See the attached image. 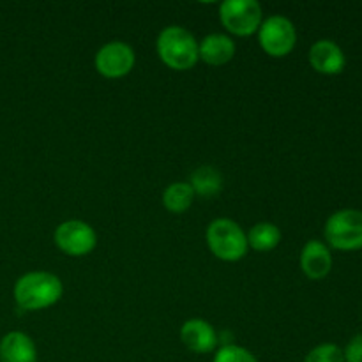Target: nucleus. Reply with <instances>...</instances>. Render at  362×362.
<instances>
[{
  "label": "nucleus",
  "mask_w": 362,
  "mask_h": 362,
  "mask_svg": "<svg viewBox=\"0 0 362 362\" xmlns=\"http://www.w3.org/2000/svg\"><path fill=\"white\" fill-rule=\"evenodd\" d=\"M64 293L59 276L45 271L27 272L14 285V299L21 310L37 311L53 306Z\"/></svg>",
  "instance_id": "f257e3e1"
},
{
  "label": "nucleus",
  "mask_w": 362,
  "mask_h": 362,
  "mask_svg": "<svg viewBox=\"0 0 362 362\" xmlns=\"http://www.w3.org/2000/svg\"><path fill=\"white\" fill-rule=\"evenodd\" d=\"M158 55L163 64L175 71L191 69L200 60L198 41L187 28L170 25L158 35Z\"/></svg>",
  "instance_id": "f03ea898"
},
{
  "label": "nucleus",
  "mask_w": 362,
  "mask_h": 362,
  "mask_svg": "<svg viewBox=\"0 0 362 362\" xmlns=\"http://www.w3.org/2000/svg\"><path fill=\"white\" fill-rule=\"evenodd\" d=\"M209 250L216 258L225 262H237L246 257L247 237L239 223L228 218L214 219L205 232Z\"/></svg>",
  "instance_id": "7ed1b4c3"
},
{
  "label": "nucleus",
  "mask_w": 362,
  "mask_h": 362,
  "mask_svg": "<svg viewBox=\"0 0 362 362\" xmlns=\"http://www.w3.org/2000/svg\"><path fill=\"white\" fill-rule=\"evenodd\" d=\"M329 246L338 251L362 250V211L341 209L329 216L324 228Z\"/></svg>",
  "instance_id": "20e7f679"
},
{
  "label": "nucleus",
  "mask_w": 362,
  "mask_h": 362,
  "mask_svg": "<svg viewBox=\"0 0 362 362\" xmlns=\"http://www.w3.org/2000/svg\"><path fill=\"white\" fill-rule=\"evenodd\" d=\"M219 20L228 32L246 37L258 32L264 13L257 0H225L219 6Z\"/></svg>",
  "instance_id": "39448f33"
},
{
  "label": "nucleus",
  "mask_w": 362,
  "mask_h": 362,
  "mask_svg": "<svg viewBox=\"0 0 362 362\" xmlns=\"http://www.w3.org/2000/svg\"><path fill=\"white\" fill-rule=\"evenodd\" d=\"M258 42L262 49L271 57L288 55L297 42L296 25L281 14L265 18L258 28Z\"/></svg>",
  "instance_id": "423d86ee"
},
{
  "label": "nucleus",
  "mask_w": 362,
  "mask_h": 362,
  "mask_svg": "<svg viewBox=\"0 0 362 362\" xmlns=\"http://www.w3.org/2000/svg\"><path fill=\"white\" fill-rule=\"evenodd\" d=\"M55 244L60 251L71 257H83L88 255L98 244V235L88 223L80 219H69L57 226L53 233Z\"/></svg>",
  "instance_id": "0eeeda50"
},
{
  "label": "nucleus",
  "mask_w": 362,
  "mask_h": 362,
  "mask_svg": "<svg viewBox=\"0 0 362 362\" xmlns=\"http://www.w3.org/2000/svg\"><path fill=\"white\" fill-rule=\"evenodd\" d=\"M134 60L136 57L127 42L112 41L99 48V52L95 53L94 64L99 74L113 80V78H122L129 74L134 67Z\"/></svg>",
  "instance_id": "6e6552de"
},
{
  "label": "nucleus",
  "mask_w": 362,
  "mask_h": 362,
  "mask_svg": "<svg viewBox=\"0 0 362 362\" xmlns=\"http://www.w3.org/2000/svg\"><path fill=\"white\" fill-rule=\"evenodd\" d=\"M310 64L320 74H339L346 66V59L339 45L331 39H320L310 48Z\"/></svg>",
  "instance_id": "1a4fd4ad"
},
{
  "label": "nucleus",
  "mask_w": 362,
  "mask_h": 362,
  "mask_svg": "<svg viewBox=\"0 0 362 362\" xmlns=\"http://www.w3.org/2000/svg\"><path fill=\"white\" fill-rule=\"evenodd\" d=\"M180 341L194 354H209L218 345V334L209 322L191 318L180 327Z\"/></svg>",
  "instance_id": "9d476101"
},
{
  "label": "nucleus",
  "mask_w": 362,
  "mask_h": 362,
  "mask_svg": "<svg viewBox=\"0 0 362 362\" xmlns=\"http://www.w3.org/2000/svg\"><path fill=\"white\" fill-rule=\"evenodd\" d=\"M300 269L310 279H324L332 269V255L322 240H310L300 251Z\"/></svg>",
  "instance_id": "9b49d317"
},
{
  "label": "nucleus",
  "mask_w": 362,
  "mask_h": 362,
  "mask_svg": "<svg viewBox=\"0 0 362 362\" xmlns=\"http://www.w3.org/2000/svg\"><path fill=\"white\" fill-rule=\"evenodd\" d=\"M0 362H37V349L25 332H7L0 339Z\"/></svg>",
  "instance_id": "f8f14e48"
},
{
  "label": "nucleus",
  "mask_w": 362,
  "mask_h": 362,
  "mask_svg": "<svg viewBox=\"0 0 362 362\" xmlns=\"http://www.w3.org/2000/svg\"><path fill=\"white\" fill-rule=\"evenodd\" d=\"M235 55V42L225 34H209L198 42V57L211 66H223Z\"/></svg>",
  "instance_id": "ddd939ff"
},
{
  "label": "nucleus",
  "mask_w": 362,
  "mask_h": 362,
  "mask_svg": "<svg viewBox=\"0 0 362 362\" xmlns=\"http://www.w3.org/2000/svg\"><path fill=\"white\" fill-rule=\"evenodd\" d=\"M189 186L200 197H216L223 189V177L214 166H200L191 173Z\"/></svg>",
  "instance_id": "4468645a"
},
{
  "label": "nucleus",
  "mask_w": 362,
  "mask_h": 362,
  "mask_svg": "<svg viewBox=\"0 0 362 362\" xmlns=\"http://www.w3.org/2000/svg\"><path fill=\"white\" fill-rule=\"evenodd\" d=\"M247 246L253 247L255 251H271L281 243V232L274 223L262 221L257 223L247 233Z\"/></svg>",
  "instance_id": "2eb2a0df"
},
{
  "label": "nucleus",
  "mask_w": 362,
  "mask_h": 362,
  "mask_svg": "<svg viewBox=\"0 0 362 362\" xmlns=\"http://www.w3.org/2000/svg\"><path fill=\"white\" fill-rule=\"evenodd\" d=\"M194 200V191L189 182H173L163 193V205L173 214H182L191 207Z\"/></svg>",
  "instance_id": "dca6fc26"
},
{
  "label": "nucleus",
  "mask_w": 362,
  "mask_h": 362,
  "mask_svg": "<svg viewBox=\"0 0 362 362\" xmlns=\"http://www.w3.org/2000/svg\"><path fill=\"white\" fill-rule=\"evenodd\" d=\"M304 362H345V356H343V350L338 345L324 343V345L315 346L308 354Z\"/></svg>",
  "instance_id": "f3484780"
},
{
  "label": "nucleus",
  "mask_w": 362,
  "mask_h": 362,
  "mask_svg": "<svg viewBox=\"0 0 362 362\" xmlns=\"http://www.w3.org/2000/svg\"><path fill=\"white\" fill-rule=\"evenodd\" d=\"M212 362H258L247 349L239 345H223Z\"/></svg>",
  "instance_id": "a211bd4d"
},
{
  "label": "nucleus",
  "mask_w": 362,
  "mask_h": 362,
  "mask_svg": "<svg viewBox=\"0 0 362 362\" xmlns=\"http://www.w3.org/2000/svg\"><path fill=\"white\" fill-rule=\"evenodd\" d=\"M343 356H345V362H362V334L350 339Z\"/></svg>",
  "instance_id": "6ab92c4d"
}]
</instances>
